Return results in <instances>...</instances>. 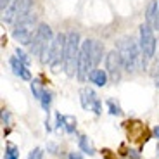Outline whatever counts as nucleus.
Returning <instances> with one entry per match:
<instances>
[{
	"label": "nucleus",
	"mask_w": 159,
	"mask_h": 159,
	"mask_svg": "<svg viewBox=\"0 0 159 159\" xmlns=\"http://www.w3.org/2000/svg\"><path fill=\"white\" fill-rule=\"evenodd\" d=\"M40 102H42V107H43V111L48 114V109H50V102H52V93L50 92L45 90L43 95H42V99H40Z\"/></svg>",
	"instance_id": "nucleus-19"
},
{
	"label": "nucleus",
	"mask_w": 159,
	"mask_h": 159,
	"mask_svg": "<svg viewBox=\"0 0 159 159\" xmlns=\"http://www.w3.org/2000/svg\"><path fill=\"white\" fill-rule=\"evenodd\" d=\"M107 71H104V69H93V71L90 73V76H88V80H90L92 83H95L97 87H106V83H107Z\"/></svg>",
	"instance_id": "nucleus-13"
},
{
	"label": "nucleus",
	"mask_w": 159,
	"mask_h": 159,
	"mask_svg": "<svg viewBox=\"0 0 159 159\" xmlns=\"http://www.w3.org/2000/svg\"><path fill=\"white\" fill-rule=\"evenodd\" d=\"M104 52V47L100 42H97V40H93V45H92V57H93V68H95L97 64H99L100 61V56H102Z\"/></svg>",
	"instance_id": "nucleus-15"
},
{
	"label": "nucleus",
	"mask_w": 159,
	"mask_h": 159,
	"mask_svg": "<svg viewBox=\"0 0 159 159\" xmlns=\"http://www.w3.org/2000/svg\"><path fill=\"white\" fill-rule=\"evenodd\" d=\"M54 38L52 36V30L48 24H40L38 28L35 31V36H33V42L30 43V52H31V56H42V50H43L45 43L50 42Z\"/></svg>",
	"instance_id": "nucleus-7"
},
{
	"label": "nucleus",
	"mask_w": 159,
	"mask_h": 159,
	"mask_svg": "<svg viewBox=\"0 0 159 159\" xmlns=\"http://www.w3.org/2000/svg\"><path fill=\"white\" fill-rule=\"evenodd\" d=\"M92 45H93V40H85L81 43L80 48V57H78V81L83 83L85 80L90 76V73L93 71V57H92Z\"/></svg>",
	"instance_id": "nucleus-4"
},
{
	"label": "nucleus",
	"mask_w": 159,
	"mask_h": 159,
	"mask_svg": "<svg viewBox=\"0 0 159 159\" xmlns=\"http://www.w3.org/2000/svg\"><path fill=\"white\" fill-rule=\"evenodd\" d=\"M156 85L159 87V71H157V78H156Z\"/></svg>",
	"instance_id": "nucleus-28"
},
{
	"label": "nucleus",
	"mask_w": 159,
	"mask_h": 159,
	"mask_svg": "<svg viewBox=\"0 0 159 159\" xmlns=\"http://www.w3.org/2000/svg\"><path fill=\"white\" fill-rule=\"evenodd\" d=\"M11 4V0H0V7H2V11H5V5Z\"/></svg>",
	"instance_id": "nucleus-25"
},
{
	"label": "nucleus",
	"mask_w": 159,
	"mask_h": 159,
	"mask_svg": "<svg viewBox=\"0 0 159 159\" xmlns=\"http://www.w3.org/2000/svg\"><path fill=\"white\" fill-rule=\"evenodd\" d=\"M17 157H19V149H17L14 143H9L7 149H5L4 159H17Z\"/></svg>",
	"instance_id": "nucleus-17"
},
{
	"label": "nucleus",
	"mask_w": 159,
	"mask_h": 159,
	"mask_svg": "<svg viewBox=\"0 0 159 159\" xmlns=\"http://www.w3.org/2000/svg\"><path fill=\"white\" fill-rule=\"evenodd\" d=\"M118 54L121 57L125 71L128 73H135L139 69V62H140V54H139V47H137L135 40L131 36H125L118 42Z\"/></svg>",
	"instance_id": "nucleus-1"
},
{
	"label": "nucleus",
	"mask_w": 159,
	"mask_h": 159,
	"mask_svg": "<svg viewBox=\"0 0 159 159\" xmlns=\"http://www.w3.org/2000/svg\"><path fill=\"white\" fill-rule=\"evenodd\" d=\"M33 0H14L11 5L4 11V16H2V21L4 23H14V21H19L21 17L28 16L30 11H31Z\"/></svg>",
	"instance_id": "nucleus-5"
},
{
	"label": "nucleus",
	"mask_w": 159,
	"mask_h": 159,
	"mask_svg": "<svg viewBox=\"0 0 159 159\" xmlns=\"http://www.w3.org/2000/svg\"><path fill=\"white\" fill-rule=\"evenodd\" d=\"M9 118H11V116H9V112H7V111L2 112V121H4V125H5V123H9Z\"/></svg>",
	"instance_id": "nucleus-24"
},
{
	"label": "nucleus",
	"mask_w": 159,
	"mask_h": 159,
	"mask_svg": "<svg viewBox=\"0 0 159 159\" xmlns=\"http://www.w3.org/2000/svg\"><path fill=\"white\" fill-rule=\"evenodd\" d=\"M80 99H81V106L83 109H92L95 114H102V104H100V99L97 97V93L92 88H83L80 92Z\"/></svg>",
	"instance_id": "nucleus-10"
},
{
	"label": "nucleus",
	"mask_w": 159,
	"mask_h": 159,
	"mask_svg": "<svg viewBox=\"0 0 159 159\" xmlns=\"http://www.w3.org/2000/svg\"><path fill=\"white\" fill-rule=\"evenodd\" d=\"M31 92H33V97H35L36 100L42 99V95H43V88H42V83H40L38 80H31Z\"/></svg>",
	"instance_id": "nucleus-16"
},
{
	"label": "nucleus",
	"mask_w": 159,
	"mask_h": 159,
	"mask_svg": "<svg viewBox=\"0 0 159 159\" xmlns=\"http://www.w3.org/2000/svg\"><path fill=\"white\" fill-rule=\"evenodd\" d=\"M28 159H43V151H42L40 147H35L28 154Z\"/></svg>",
	"instance_id": "nucleus-21"
},
{
	"label": "nucleus",
	"mask_w": 159,
	"mask_h": 159,
	"mask_svg": "<svg viewBox=\"0 0 159 159\" xmlns=\"http://www.w3.org/2000/svg\"><path fill=\"white\" fill-rule=\"evenodd\" d=\"M147 24L152 30H159V2L152 0L147 7Z\"/></svg>",
	"instance_id": "nucleus-12"
},
{
	"label": "nucleus",
	"mask_w": 159,
	"mask_h": 159,
	"mask_svg": "<svg viewBox=\"0 0 159 159\" xmlns=\"http://www.w3.org/2000/svg\"><path fill=\"white\" fill-rule=\"evenodd\" d=\"M64 130L68 133H73L76 130V118L75 116H64Z\"/></svg>",
	"instance_id": "nucleus-18"
},
{
	"label": "nucleus",
	"mask_w": 159,
	"mask_h": 159,
	"mask_svg": "<svg viewBox=\"0 0 159 159\" xmlns=\"http://www.w3.org/2000/svg\"><path fill=\"white\" fill-rule=\"evenodd\" d=\"M80 35L76 31L68 33L66 40V56H64V69L68 76H75L78 71V57H80Z\"/></svg>",
	"instance_id": "nucleus-2"
},
{
	"label": "nucleus",
	"mask_w": 159,
	"mask_h": 159,
	"mask_svg": "<svg viewBox=\"0 0 159 159\" xmlns=\"http://www.w3.org/2000/svg\"><path fill=\"white\" fill-rule=\"evenodd\" d=\"M107 106H109V112H111L112 116H119V114H121V107H119V104L114 102L112 99L107 100Z\"/></svg>",
	"instance_id": "nucleus-20"
},
{
	"label": "nucleus",
	"mask_w": 159,
	"mask_h": 159,
	"mask_svg": "<svg viewBox=\"0 0 159 159\" xmlns=\"http://www.w3.org/2000/svg\"><path fill=\"white\" fill-rule=\"evenodd\" d=\"M140 50H142V56L145 57V61L152 59L156 54V36L149 24L140 26Z\"/></svg>",
	"instance_id": "nucleus-8"
},
{
	"label": "nucleus",
	"mask_w": 159,
	"mask_h": 159,
	"mask_svg": "<svg viewBox=\"0 0 159 159\" xmlns=\"http://www.w3.org/2000/svg\"><path fill=\"white\" fill-rule=\"evenodd\" d=\"M66 40L68 35L59 33L54 36V47H52V54L48 59V66L52 68V71H59L61 64L64 66V56H66Z\"/></svg>",
	"instance_id": "nucleus-6"
},
{
	"label": "nucleus",
	"mask_w": 159,
	"mask_h": 159,
	"mask_svg": "<svg viewBox=\"0 0 159 159\" xmlns=\"http://www.w3.org/2000/svg\"><path fill=\"white\" fill-rule=\"evenodd\" d=\"M123 69L125 68H123V62H121V57H119L118 50H111L106 56V71H107L112 83H118L121 80V71Z\"/></svg>",
	"instance_id": "nucleus-9"
},
{
	"label": "nucleus",
	"mask_w": 159,
	"mask_h": 159,
	"mask_svg": "<svg viewBox=\"0 0 159 159\" xmlns=\"http://www.w3.org/2000/svg\"><path fill=\"white\" fill-rule=\"evenodd\" d=\"M157 2H159V0H157Z\"/></svg>",
	"instance_id": "nucleus-29"
},
{
	"label": "nucleus",
	"mask_w": 159,
	"mask_h": 159,
	"mask_svg": "<svg viewBox=\"0 0 159 159\" xmlns=\"http://www.w3.org/2000/svg\"><path fill=\"white\" fill-rule=\"evenodd\" d=\"M16 56L19 57V59L23 61L24 64H26V66H30V57H28V54H24L23 50H19V48H16Z\"/></svg>",
	"instance_id": "nucleus-22"
},
{
	"label": "nucleus",
	"mask_w": 159,
	"mask_h": 159,
	"mask_svg": "<svg viewBox=\"0 0 159 159\" xmlns=\"http://www.w3.org/2000/svg\"><path fill=\"white\" fill-rule=\"evenodd\" d=\"M80 149H81V152H83V154H88V156L95 154V147H93V143L88 140L87 135L80 137Z\"/></svg>",
	"instance_id": "nucleus-14"
},
{
	"label": "nucleus",
	"mask_w": 159,
	"mask_h": 159,
	"mask_svg": "<svg viewBox=\"0 0 159 159\" xmlns=\"http://www.w3.org/2000/svg\"><path fill=\"white\" fill-rule=\"evenodd\" d=\"M56 125H57V130H62L64 128V116L61 114V112L56 114Z\"/></svg>",
	"instance_id": "nucleus-23"
},
{
	"label": "nucleus",
	"mask_w": 159,
	"mask_h": 159,
	"mask_svg": "<svg viewBox=\"0 0 159 159\" xmlns=\"http://www.w3.org/2000/svg\"><path fill=\"white\" fill-rule=\"evenodd\" d=\"M11 68H12V71H14V75H17L19 78H23V80H31V73H30L28 66H26V64H24L17 56L11 57Z\"/></svg>",
	"instance_id": "nucleus-11"
},
{
	"label": "nucleus",
	"mask_w": 159,
	"mask_h": 159,
	"mask_svg": "<svg viewBox=\"0 0 159 159\" xmlns=\"http://www.w3.org/2000/svg\"><path fill=\"white\" fill-rule=\"evenodd\" d=\"M69 159H81V156L78 152H69Z\"/></svg>",
	"instance_id": "nucleus-26"
},
{
	"label": "nucleus",
	"mask_w": 159,
	"mask_h": 159,
	"mask_svg": "<svg viewBox=\"0 0 159 159\" xmlns=\"http://www.w3.org/2000/svg\"><path fill=\"white\" fill-rule=\"evenodd\" d=\"M35 24H36V16L30 12L28 16L21 17L19 21H16V26L12 30V36L16 42H19L21 45H30L33 42V30H35Z\"/></svg>",
	"instance_id": "nucleus-3"
},
{
	"label": "nucleus",
	"mask_w": 159,
	"mask_h": 159,
	"mask_svg": "<svg viewBox=\"0 0 159 159\" xmlns=\"http://www.w3.org/2000/svg\"><path fill=\"white\" fill-rule=\"evenodd\" d=\"M154 135L159 139V126H156V128H154Z\"/></svg>",
	"instance_id": "nucleus-27"
}]
</instances>
